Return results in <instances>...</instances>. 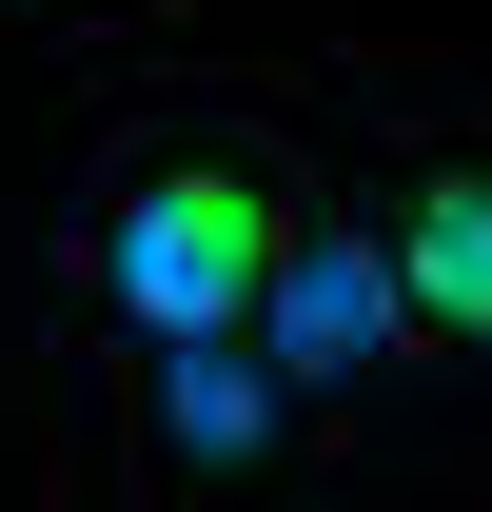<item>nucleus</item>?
<instances>
[{"label":"nucleus","mask_w":492,"mask_h":512,"mask_svg":"<svg viewBox=\"0 0 492 512\" xmlns=\"http://www.w3.org/2000/svg\"><path fill=\"white\" fill-rule=\"evenodd\" d=\"M276 237H296V178L256 158V138H138V158H99L60 217V316L79 335H237L256 276H276Z\"/></svg>","instance_id":"obj_1"},{"label":"nucleus","mask_w":492,"mask_h":512,"mask_svg":"<svg viewBox=\"0 0 492 512\" xmlns=\"http://www.w3.org/2000/svg\"><path fill=\"white\" fill-rule=\"evenodd\" d=\"M237 335L276 355V394H296V414H374V394L414 375V296H394V256H374V217H296Z\"/></svg>","instance_id":"obj_2"},{"label":"nucleus","mask_w":492,"mask_h":512,"mask_svg":"<svg viewBox=\"0 0 492 512\" xmlns=\"http://www.w3.org/2000/svg\"><path fill=\"white\" fill-rule=\"evenodd\" d=\"M296 434L315 414L276 394L256 335H158V355H138V453H158V473H276Z\"/></svg>","instance_id":"obj_3"},{"label":"nucleus","mask_w":492,"mask_h":512,"mask_svg":"<svg viewBox=\"0 0 492 512\" xmlns=\"http://www.w3.org/2000/svg\"><path fill=\"white\" fill-rule=\"evenodd\" d=\"M374 256L414 296V355H492V158H414L394 217H374Z\"/></svg>","instance_id":"obj_4"}]
</instances>
